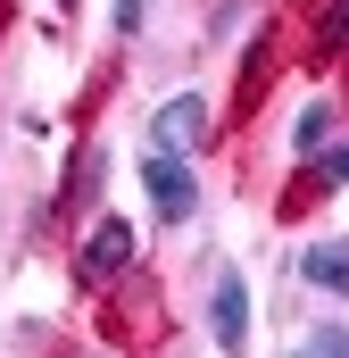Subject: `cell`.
Wrapping results in <instances>:
<instances>
[{"label": "cell", "mask_w": 349, "mask_h": 358, "mask_svg": "<svg viewBox=\"0 0 349 358\" xmlns=\"http://www.w3.org/2000/svg\"><path fill=\"white\" fill-rule=\"evenodd\" d=\"M333 134H341V108H333V100H308V108L291 117V159H325Z\"/></svg>", "instance_id": "obj_5"}, {"label": "cell", "mask_w": 349, "mask_h": 358, "mask_svg": "<svg viewBox=\"0 0 349 358\" xmlns=\"http://www.w3.org/2000/svg\"><path fill=\"white\" fill-rule=\"evenodd\" d=\"M325 42H333V50H349V0L333 8V17H325Z\"/></svg>", "instance_id": "obj_11"}, {"label": "cell", "mask_w": 349, "mask_h": 358, "mask_svg": "<svg viewBox=\"0 0 349 358\" xmlns=\"http://www.w3.org/2000/svg\"><path fill=\"white\" fill-rule=\"evenodd\" d=\"M100 176H108V150H75V176H67V208H84L91 192H100Z\"/></svg>", "instance_id": "obj_7"}, {"label": "cell", "mask_w": 349, "mask_h": 358, "mask_svg": "<svg viewBox=\"0 0 349 358\" xmlns=\"http://www.w3.org/2000/svg\"><path fill=\"white\" fill-rule=\"evenodd\" d=\"M59 8H67V0H59Z\"/></svg>", "instance_id": "obj_12"}, {"label": "cell", "mask_w": 349, "mask_h": 358, "mask_svg": "<svg viewBox=\"0 0 349 358\" xmlns=\"http://www.w3.org/2000/svg\"><path fill=\"white\" fill-rule=\"evenodd\" d=\"M125 267H133V225H125V217H91L84 250H75V275H84V283H117Z\"/></svg>", "instance_id": "obj_3"}, {"label": "cell", "mask_w": 349, "mask_h": 358, "mask_svg": "<svg viewBox=\"0 0 349 358\" xmlns=\"http://www.w3.org/2000/svg\"><path fill=\"white\" fill-rule=\"evenodd\" d=\"M208 334H216L225 358L250 350V283H242V267H225L216 283H208Z\"/></svg>", "instance_id": "obj_2"}, {"label": "cell", "mask_w": 349, "mask_h": 358, "mask_svg": "<svg viewBox=\"0 0 349 358\" xmlns=\"http://www.w3.org/2000/svg\"><path fill=\"white\" fill-rule=\"evenodd\" d=\"M142 8H150V0H117V8H108V25H117V34H142Z\"/></svg>", "instance_id": "obj_10"}, {"label": "cell", "mask_w": 349, "mask_h": 358, "mask_svg": "<svg viewBox=\"0 0 349 358\" xmlns=\"http://www.w3.org/2000/svg\"><path fill=\"white\" fill-rule=\"evenodd\" d=\"M299 283L349 300V242H308V250H299Z\"/></svg>", "instance_id": "obj_6"}, {"label": "cell", "mask_w": 349, "mask_h": 358, "mask_svg": "<svg viewBox=\"0 0 349 358\" xmlns=\"http://www.w3.org/2000/svg\"><path fill=\"white\" fill-rule=\"evenodd\" d=\"M291 358H349V325H308L291 342Z\"/></svg>", "instance_id": "obj_8"}, {"label": "cell", "mask_w": 349, "mask_h": 358, "mask_svg": "<svg viewBox=\"0 0 349 358\" xmlns=\"http://www.w3.org/2000/svg\"><path fill=\"white\" fill-rule=\"evenodd\" d=\"M208 142V100L200 92H174L150 108V150H200Z\"/></svg>", "instance_id": "obj_4"}, {"label": "cell", "mask_w": 349, "mask_h": 358, "mask_svg": "<svg viewBox=\"0 0 349 358\" xmlns=\"http://www.w3.org/2000/svg\"><path fill=\"white\" fill-rule=\"evenodd\" d=\"M142 192H150V208H158L167 225H191V217H200V176H191L183 150H150V159H142Z\"/></svg>", "instance_id": "obj_1"}, {"label": "cell", "mask_w": 349, "mask_h": 358, "mask_svg": "<svg viewBox=\"0 0 349 358\" xmlns=\"http://www.w3.org/2000/svg\"><path fill=\"white\" fill-rule=\"evenodd\" d=\"M316 176H325V183H349V142H341V134H333V150L316 159Z\"/></svg>", "instance_id": "obj_9"}]
</instances>
